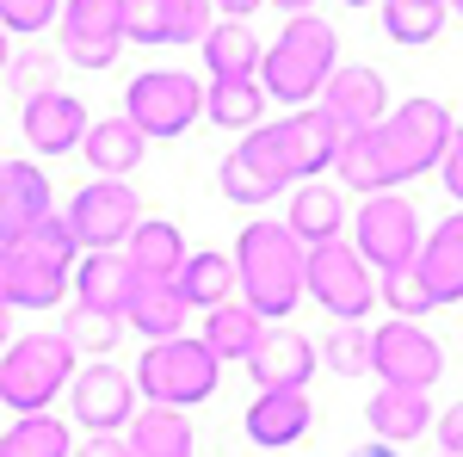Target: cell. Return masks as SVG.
Returning a JSON list of instances; mask_svg holds the SVG:
<instances>
[{
	"label": "cell",
	"mask_w": 463,
	"mask_h": 457,
	"mask_svg": "<svg viewBox=\"0 0 463 457\" xmlns=\"http://www.w3.org/2000/svg\"><path fill=\"white\" fill-rule=\"evenodd\" d=\"M235 290L260 321H279L297 309L303 297V242L290 235L285 223H248L241 242H235Z\"/></svg>",
	"instance_id": "1"
},
{
	"label": "cell",
	"mask_w": 463,
	"mask_h": 457,
	"mask_svg": "<svg viewBox=\"0 0 463 457\" xmlns=\"http://www.w3.org/2000/svg\"><path fill=\"white\" fill-rule=\"evenodd\" d=\"M340 142H346V130H340L321 106H309V111L279 118V124H260V130L241 142V155H248V167L260 179H272V186L285 192V186H297V179H316L321 167H334Z\"/></svg>",
	"instance_id": "2"
},
{
	"label": "cell",
	"mask_w": 463,
	"mask_h": 457,
	"mask_svg": "<svg viewBox=\"0 0 463 457\" xmlns=\"http://www.w3.org/2000/svg\"><path fill=\"white\" fill-rule=\"evenodd\" d=\"M334 69H340V50H334L327 19L297 13V19H285V32L272 37V50L260 62V87L272 100H285L290 111H309V100H321V87H327Z\"/></svg>",
	"instance_id": "3"
},
{
	"label": "cell",
	"mask_w": 463,
	"mask_h": 457,
	"mask_svg": "<svg viewBox=\"0 0 463 457\" xmlns=\"http://www.w3.org/2000/svg\"><path fill=\"white\" fill-rule=\"evenodd\" d=\"M74 384V347L62 334H13V347L0 352V402L25 421L43 414L56 389Z\"/></svg>",
	"instance_id": "4"
},
{
	"label": "cell",
	"mask_w": 463,
	"mask_h": 457,
	"mask_svg": "<svg viewBox=\"0 0 463 457\" xmlns=\"http://www.w3.org/2000/svg\"><path fill=\"white\" fill-rule=\"evenodd\" d=\"M216 384H222V365L211 358L204 340H161V347H143L137 358V389L148 395V408H174L185 414L192 402H211Z\"/></svg>",
	"instance_id": "5"
},
{
	"label": "cell",
	"mask_w": 463,
	"mask_h": 457,
	"mask_svg": "<svg viewBox=\"0 0 463 457\" xmlns=\"http://www.w3.org/2000/svg\"><path fill=\"white\" fill-rule=\"evenodd\" d=\"M371 137H377V155H383L390 179L402 186V179H420L427 167L445 161V148H451V137H458V124H451V111L439 106V100H402L395 118H383Z\"/></svg>",
	"instance_id": "6"
},
{
	"label": "cell",
	"mask_w": 463,
	"mask_h": 457,
	"mask_svg": "<svg viewBox=\"0 0 463 457\" xmlns=\"http://www.w3.org/2000/svg\"><path fill=\"white\" fill-rule=\"evenodd\" d=\"M198 111H204V87L185 69H148L124 87V118L143 137H179Z\"/></svg>",
	"instance_id": "7"
},
{
	"label": "cell",
	"mask_w": 463,
	"mask_h": 457,
	"mask_svg": "<svg viewBox=\"0 0 463 457\" xmlns=\"http://www.w3.org/2000/svg\"><path fill=\"white\" fill-rule=\"evenodd\" d=\"M303 290H309L334 321H358L377 303V279H371V266L358 260V247H346V242L309 247V260H303Z\"/></svg>",
	"instance_id": "8"
},
{
	"label": "cell",
	"mask_w": 463,
	"mask_h": 457,
	"mask_svg": "<svg viewBox=\"0 0 463 457\" xmlns=\"http://www.w3.org/2000/svg\"><path fill=\"white\" fill-rule=\"evenodd\" d=\"M137 223H143V205H137V192L124 179H93V186L74 192V205H69V229L87 253H124Z\"/></svg>",
	"instance_id": "9"
},
{
	"label": "cell",
	"mask_w": 463,
	"mask_h": 457,
	"mask_svg": "<svg viewBox=\"0 0 463 457\" xmlns=\"http://www.w3.org/2000/svg\"><path fill=\"white\" fill-rule=\"evenodd\" d=\"M353 235H358V242H353L358 260H364V266H377V272H402V266H414V260H420V216H414V205H408L402 192L364 198Z\"/></svg>",
	"instance_id": "10"
},
{
	"label": "cell",
	"mask_w": 463,
	"mask_h": 457,
	"mask_svg": "<svg viewBox=\"0 0 463 457\" xmlns=\"http://www.w3.org/2000/svg\"><path fill=\"white\" fill-rule=\"evenodd\" d=\"M371 371L383 377V389H420L427 395V384L445 377V352L414 321H390V328H371Z\"/></svg>",
	"instance_id": "11"
},
{
	"label": "cell",
	"mask_w": 463,
	"mask_h": 457,
	"mask_svg": "<svg viewBox=\"0 0 463 457\" xmlns=\"http://www.w3.org/2000/svg\"><path fill=\"white\" fill-rule=\"evenodd\" d=\"M124 0H69L62 6V56L80 69H111L124 50Z\"/></svg>",
	"instance_id": "12"
},
{
	"label": "cell",
	"mask_w": 463,
	"mask_h": 457,
	"mask_svg": "<svg viewBox=\"0 0 463 457\" xmlns=\"http://www.w3.org/2000/svg\"><path fill=\"white\" fill-rule=\"evenodd\" d=\"M321 111H327L346 137H371V130L390 118V87H383V74H377V69L346 62V69L327 74V87H321Z\"/></svg>",
	"instance_id": "13"
},
{
	"label": "cell",
	"mask_w": 463,
	"mask_h": 457,
	"mask_svg": "<svg viewBox=\"0 0 463 457\" xmlns=\"http://www.w3.org/2000/svg\"><path fill=\"white\" fill-rule=\"evenodd\" d=\"M69 395H74V421L87 426L93 439L137 421V377H124L118 365H87V371H74Z\"/></svg>",
	"instance_id": "14"
},
{
	"label": "cell",
	"mask_w": 463,
	"mask_h": 457,
	"mask_svg": "<svg viewBox=\"0 0 463 457\" xmlns=\"http://www.w3.org/2000/svg\"><path fill=\"white\" fill-rule=\"evenodd\" d=\"M124 37L130 43H204L211 6L204 0H124Z\"/></svg>",
	"instance_id": "15"
},
{
	"label": "cell",
	"mask_w": 463,
	"mask_h": 457,
	"mask_svg": "<svg viewBox=\"0 0 463 457\" xmlns=\"http://www.w3.org/2000/svg\"><path fill=\"white\" fill-rule=\"evenodd\" d=\"M50 216V179L32 161H0V247H19Z\"/></svg>",
	"instance_id": "16"
},
{
	"label": "cell",
	"mask_w": 463,
	"mask_h": 457,
	"mask_svg": "<svg viewBox=\"0 0 463 457\" xmlns=\"http://www.w3.org/2000/svg\"><path fill=\"white\" fill-rule=\"evenodd\" d=\"M19 124H25V142H32L37 155H69V148L87 142V106H80L74 93H62V87L25 100Z\"/></svg>",
	"instance_id": "17"
},
{
	"label": "cell",
	"mask_w": 463,
	"mask_h": 457,
	"mask_svg": "<svg viewBox=\"0 0 463 457\" xmlns=\"http://www.w3.org/2000/svg\"><path fill=\"white\" fill-rule=\"evenodd\" d=\"M62 290H69L62 266L37 260L25 247H0V303L6 309H50V303H62Z\"/></svg>",
	"instance_id": "18"
},
{
	"label": "cell",
	"mask_w": 463,
	"mask_h": 457,
	"mask_svg": "<svg viewBox=\"0 0 463 457\" xmlns=\"http://www.w3.org/2000/svg\"><path fill=\"white\" fill-rule=\"evenodd\" d=\"M74 303H87V309H99V316H118L130 309V290H137V266L124 260V253H87V260H74Z\"/></svg>",
	"instance_id": "19"
},
{
	"label": "cell",
	"mask_w": 463,
	"mask_h": 457,
	"mask_svg": "<svg viewBox=\"0 0 463 457\" xmlns=\"http://www.w3.org/2000/svg\"><path fill=\"white\" fill-rule=\"evenodd\" d=\"M316 421V408H309V395H290V389H260L248 402V439L260 452H285L297 445L303 433Z\"/></svg>",
	"instance_id": "20"
},
{
	"label": "cell",
	"mask_w": 463,
	"mask_h": 457,
	"mask_svg": "<svg viewBox=\"0 0 463 457\" xmlns=\"http://www.w3.org/2000/svg\"><path fill=\"white\" fill-rule=\"evenodd\" d=\"M420 284L432 290V303H463V211L439 223V235L420 242V260H414Z\"/></svg>",
	"instance_id": "21"
},
{
	"label": "cell",
	"mask_w": 463,
	"mask_h": 457,
	"mask_svg": "<svg viewBox=\"0 0 463 457\" xmlns=\"http://www.w3.org/2000/svg\"><path fill=\"white\" fill-rule=\"evenodd\" d=\"M321 352L303 340V334H266L260 340V352L248 358L253 384L260 389H290V395H303V384H309V371H316Z\"/></svg>",
	"instance_id": "22"
},
{
	"label": "cell",
	"mask_w": 463,
	"mask_h": 457,
	"mask_svg": "<svg viewBox=\"0 0 463 457\" xmlns=\"http://www.w3.org/2000/svg\"><path fill=\"white\" fill-rule=\"evenodd\" d=\"M285 229L297 235V242H303V253H309V247L340 242V229H346V198H340L334 186H297Z\"/></svg>",
	"instance_id": "23"
},
{
	"label": "cell",
	"mask_w": 463,
	"mask_h": 457,
	"mask_svg": "<svg viewBox=\"0 0 463 457\" xmlns=\"http://www.w3.org/2000/svg\"><path fill=\"white\" fill-rule=\"evenodd\" d=\"M260 62H266V50H260L248 19L211 25V37H204V69H211V81H260Z\"/></svg>",
	"instance_id": "24"
},
{
	"label": "cell",
	"mask_w": 463,
	"mask_h": 457,
	"mask_svg": "<svg viewBox=\"0 0 463 457\" xmlns=\"http://www.w3.org/2000/svg\"><path fill=\"white\" fill-rule=\"evenodd\" d=\"M185 316H192V309H185V297H179L174 284L137 279V290H130V309H124V328L148 334V347H161V340H179Z\"/></svg>",
	"instance_id": "25"
},
{
	"label": "cell",
	"mask_w": 463,
	"mask_h": 457,
	"mask_svg": "<svg viewBox=\"0 0 463 457\" xmlns=\"http://www.w3.org/2000/svg\"><path fill=\"white\" fill-rule=\"evenodd\" d=\"M148 137L130 124V118H99V124H87V142H80V155L93 161V174L99 179H124L137 161H143Z\"/></svg>",
	"instance_id": "26"
},
{
	"label": "cell",
	"mask_w": 463,
	"mask_h": 457,
	"mask_svg": "<svg viewBox=\"0 0 463 457\" xmlns=\"http://www.w3.org/2000/svg\"><path fill=\"white\" fill-rule=\"evenodd\" d=\"M174 290L185 297V309H222V303H235V260L229 253H185V266H179Z\"/></svg>",
	"instance_id": "27"
},
{
	"label": "cell",
	"mask_w": 463,
	"mask_h": 457,
	"mask_svg": "<svg viewBox=\"0 0 463 457\" xmlns=\"http://www.w3.org/2000/svg\"><path fill=\"white\" fill-rule=\"evenodd\" d=\"M364 421H371V433H377L383 445H402V439H420L432 426V402L420 389H377V395L364 402Z\"/></svg>",
	"instance_id": "28"
},
{
	"label": "cell",
	"mask_w": 463,
	"mask_h": 457,
	"mask_svg": "<svg viewBox=\"0 0 463 457\" xmlns=\"http://www.w3.org/2000/svg\"><path fill=\"white\" fill-rule=\"evenodd\" d=\"M124 260L137 266V279L174 284V279H179V266H185V242H179V229H174V223L148 216V223H137V235L124 242Z\"/></svg>",
	"instance_id": "29"
},
{
	"label": "cell",
	"mask_w": 463,
	"mask_h": 457,
	"mask_svg": "<svg viewBox=\"0 0 463 457\" xmlns=\"http://www.w3.org/2000/svg\"><path fill=\"white\" fill-rule=\"evenodd\" d=\"M198 340L211 347L216 365H229V358H253L260 340H266V321L253 316L248 303H222V309L204 316V334H198Z\"/></svg>",
	"instance_id": "30"
},
{
	"label": "cell",
	"mask_w": 463,
	"mask_h": 457,
	"mask_svg": "<svg viewBox=\"0 0 463 457\" xmlns=\"http://www.w3.org/2000/svg\"><path fill=\"white\" fill-rule=\"evenodd\" d=\"M124 445H130V457H192V426L174 408H143L124 426Z\"/></svg>",
	"instance_id": "31"
},
{
	"label": "cell",
	"mask_w": 463,
	"mask_h": 457,
	"mask_svg": "<svg viewBox=\"0 0 463 457\" xmlns=\"http://www.w3.org/2000/svg\"><path fill=\"white\" fill-rule=\"evenodd\" d=\"M260 111H266V87L260 81H211L204 87V118L222 130H260Z\"/></svg>",
	"instance_id": "32"
},
{
	"label": "cell",
	"mask_w": 463,
	"mask_h": 457,
	"mask_svg": "<svg viewBox=\"0 0 463 457\" xmlns=\"http://www.w3.org/2000/svg\"><path fill=\"white\" fill-rule=\"evenodd\" d=\"M0 457H74L69 445V426L56 414H25L0 433Z\"/></svg>",
	"instance_id": "33"
},
{
	"label": "cell",
	"mask_w": 463,
	"mask_h": 457,
	"mask_svg": "<svg viewBox=\"0 0 463 457\" xmlns=\"http://www.w3.org/2000/svg\"><path fill=\"white\" fill-rule=\"evenodd\" d=\"M334 174H340V186H353L364 198H383L395 186L390 167H383V155H377V137H346L340 155H334Z\"/></svg>",
	"instance_id": "34"
},
{
	"label": "cell",
	"mask_w": 463,
	"mask_h": 457,
	"mask_svg": "<svg viewBox=\"0 0 463 457\" xmlns=\"http://www.w3.org/2000/svg\"><path fill=\"white\" fill-rule=\"evenodd\" d=\"M62 340H69L74 352H111L118 340H124V321L118 316H99V309H87V303H74L69 316H62Z\"/></svg>",
	"instance_id": "35"
},
{
	"label": "cell",
	"mask_w": 463,
	"mask_h": 457,
	"mask_svg": "<svg viewBox=\"0 0 463 457\" xmlns=\"http://www.w3.org/2000/svg\"><path fill=\"white\" fill-rule=\"evenodd\" d=\"M439 25H445L439 0H390L383 6V32L395 43H427V37H439Z\"/></svg>",
	"instance_id": "36"
},
{
	"label": "cell",
	"mask_w": 463,
	"mask_h": 457,
	"mask_svg": "<svg viewBox=\"0 0 463 457\" xmlns=\"http://www.w3.org/2000/svg\"><path fill=\"white\" fill-rule=\"evenodd\" d=\"M377 297L390 303V316H395V321H420L427 309H439V303H432V290L420 284V272H414V266H402V272H383V279H377Z\"/></svg>",
	"instance_id": "37"
},
{
	"label": "cell",
	"mask_w": 463,
	"mask_h": 457,
	"mask_svg": "<svg viewBox=\"0 0 463 457\" xmlns=\"http://www.w3.org/2000/svg\"><path fill=\"white\" fill-rule=\"evenodd\" d=\"M25 253H37V260H50V266H62V272H69L74 279V253H80V242H74V229H69V216H43V223H37L32 235H25Z\"/></svg>",
	"instance_id": "38"
},
{
	"label": "cell",
	"mask_w": 463,
	"mask_h": 457,
	"mask_svg": "<svg viewBox=\"0 0 463 457\" xmlns=\"http://www.w3.org/2000/svg\"><path fill=\"white\" fill-rule=\"evenodd\" d=\"M321 358H327L340 377H358V371H371V328H358V321H340V328L321 340Z\"/></svg>",
	"instance_id": "39"
},
{
	"label": "cell",
	"mask_w": 463,
	"mask_h": 457,
	"mask_svg": "<svg viewBox=\"0 0 463 457\" xmlns=\"http://www.w3.org/2000/svg\"><path fill=\"white\" fill-rule=\"evenodd\" d=\"M216 179H222V198H235V205H266V198H279V186L253 174L241 148H229V155H222V167H216Z\"/></svg>",
	"instance_id": "40"
},
{
	"label": "cell",
	"mask_w": 463,
	"mask_h": 457,
	"mask_svg": "<svg viewBox=\"0 0 463 457\" xmlns=\"http://www.w3.org/2000/svg\"><path fill=\"white\" fill-rule=\"evenodd\" d=\"M6 81H13L25 100H37V93H56V56H43V50H32V56H13V62H6Z\"/></svg>",
	"instance_id": "41"
},
{
	"label": "cell",
	"mask_w": 463,
	"mask_h": 457,
	"mask_svg": "<svg viewBox=\"0 0 463 457\" xmlns=\"http://www.w3.org/2000/svg\"><path fill=\"white\" fill-rule=\"evenodd\" d=\"M50 19H62L50 0H0V32H50Z\"/></svg>",
	"instance_id": "42"
},
{
	"label": "cell",
	"mask_w": 463,
	"mask_h": 457,
	"mask_svg": "<svg viewBox=\"0 0 463 457\" xmlns=\"http://www.w3.org/2000/svg\"><path fill=\"white\" fill-rule=\"evenodd\" d=\"M439 439H445V457H463V402H451V408H445Z\"/></svg>",
	"instance_id": "43"
},
{
	"label": "cell",
	"mask_w": 463,
	"mask_h": 457,
	"mask_svg": "<svg viewBox=\"0 0 463 457\" xmlns=\"http://www.w3.org/2000/svg\"><path fill=\"white\" fill-rule=\"evenodd\" d=\"M445 192L463 205V130L451 137V148H445Z\"/></svg>",
	"instance_id": "44"
},
{
	"label": "cell",
	"mask_w": 463,
	"mask_h": 457,
	"mask_svg": "<svg viewBox=\"0 0 463 457\" xmlns=\"http://www.w3.org/2000/svg\"><path fill=\"white\" fill-rule=\"evenodd\" d=\"M74 457H130V445H124L118 433H99V439H87V445H80Z\"/></svg>",
	"instance_id": "45"
},
{
	"label": "cell",
	"mask_w": 463,
	"mask_h": 457,
	"mask_svg": "<svg viewBox=\"0 0 463 457\" xmlns=\"http://www.w3.org/2000/svg\"><path fill=\"white\" fill-rule=\"evenodd\" d=\"M346 457H395V445H383V439H364V445H353Z\"/></svg>",
	"instance_id": "46"
},
{
	"label": "cell",
	"mask_w": 463,
	"mask_h": 457,
	"mask_svg": "<svg viewBox=\"0 0 463 457\" xmlns=\"http://www.w3.org/2000/svg\"><path fill=\"white\" fill-rule=\"evenodd\" d=\"M13 347V309H6V303H0V352Z\"/></svg>",
	"instance_id": "47"
},
{
	"label": "cell",
	"mask_w": 463,
	"mask_h": 457,
	"mask_svg": "<svg viewBox=\"0 0 463 457\" xmlns=\"http://www.w3.org/2000/svg\"><path fill=\"white\" fill-rule=\"evenodd\" d=\"M6 62H13V56H6V32H0V69H6Z\"/></svg>",
	"instance_id": "48"
},
{
	"label": "cell",
	"mask_w": 463,
	"mask_h": 457,
	"mask_svg": "<svg viewBox=\"0 0 463 457\" xmlns=\"http://www.w3.org/2000/svg\"><path fill=\"white\" fill-rule=\"evenodd\" d=\"M439 457H445V452H439Z\"/></svg>",
	"instance_id": "49"
}]
</instances>
